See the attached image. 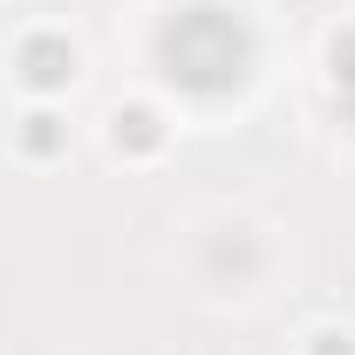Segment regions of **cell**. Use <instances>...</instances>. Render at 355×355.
I'll return each mask as SVG.
<instances>
[{
	"instance_id": "1",
	"label": "cell",
	"mask_w": 355,
	"mask_h": 355,
	"mask_svg": "<svg viewBox=\"0 0 355 355\" xmlns=\"http://www.w3.org/2000/svg\"><path fill=\"white\" fill-rule=\"evenodd\" d=\"M28 76H35V83H62V76H69V48H62V42H35V48H28Z\"/></svg>"
}]
</instances>
